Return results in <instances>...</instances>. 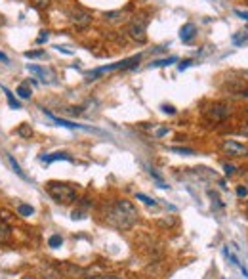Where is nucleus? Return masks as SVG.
Returning <instances> with one entry per match:
<instances>
[{"mask_svg": "<svg viewBox=\"0 0 248 279\" xmlns=\"http://www.w3.org/2000/svg\"><path fill=\"white\" fill-rule=\"evenodd\" d=\"M137 209L132 201L119 199L105 210V220L119 229H130L137 222Z\"/></svg>", "mask_w": 248, "mask_h": 279, "instance_id": "f257e3e1", "label": "nucleus"}, {"mask_svg": "<svg viewBox=\"0 0 248 279\" xmlns=\"http://www.w3.org/2000/svg\"><path fill=\"white\" fill-rule=\"evenodd\" d=\"M174 61H178V58L176 56H170V58H166V60H157L151 63V67H164V65H170V63H174Z\"/></svg>", "mask_w": 248, "mask_h": 279, "instance_id": "a211bd4d", "label": "nucleus"}, {"mask_svg": "<svg viewBox=\"0 0 248 279\" xmlns=\"http://www.w3.org/2000/svg\"><path fill=\"white\" fill-rule=\"evenodd\" d=\"M44 115L50 119V121H54L56 124H60V126H65V128H71V130H75V128H80V130H95V128H88V126H84V124H77V122H71V121H65V119H60V117H56V115H52L50 111H46L44 109ZM97 132V130H95Z\"/></svg>", "mask_w": 248, "mask_h": 279, "instance_id": "6e6552de", "label": "nucleus"}, {"mask_svg": "<svg viewBox=\"0 0 248 279\" xmlns=\"http://www.w3.org/2000/svg\"><path fill=\"white\" fill-rule=\"evenodd\" d=\"M0 61H4V63H10V58L4 52H0Z\"/></svg>", "mask_w": 248, "mask_h": 279, "instance_id": "f704fd0d", "label": "nucleus"}, {"mask_svg": "<svg viewBox=\"0 0 248 279\" xmlns=\"http://www.w3.org/2000/svg\"><path fill=\"white\" fill-rule=\"evenodd\" d=\"M17 96L21 98V100H29V98H31V88H29L27 82H23V84L17 86Z\"/></svg>", "mask_w": 248, "mask_h": 279, "instance_id": "dca6fc26", "label": "nucleus"}, {"mask_svg": "<svg viewBox=\"0 0 248 279\" xmlns=\"http://www.w3.org/2000/svg\"><path fill=\"white\" fill-rule=\"evenodd\" d=\"M163 111H164V113H170V115L176 113V109H174L172 105H163Z\"/></svg>", "mask_w": 248, "mask_h": 279, "instance_id": "72a5a7b5", "label": "nucleus"}, {"mask_svg": "<svg viewBox=\"0 0 248 279\" xmlns=\"http://www.w3.org/2000/svg\"><path fill=\"white\" fill-rule=\"evenodd\" d=\"M0 88H2V92L6 94V100H8L10 107H12V109H21V104H19V102H17L16 98H14V94L10 92L8 88H6V86H0Z\"/></svg>", "mask_w": 248, "mask_h": 279, "instance_id": "ddd939ff", "label": "nucleus"}, {"mask_svg": "<svg viewBox=\"0 0 248 279\" xmlns=\"http://www.w3.org/2000/svg\"><path fill=\"white\" fill-rule=\"evenodd\" d=\"M44 279H61V273L58 270H54V268H44Z\"/></svg>", "mask_w": 248, "mask_h": 279, "instance_id": "6ab92c4d", "label": "nucleus"}, {"mask_svg": "<svg viewBox=\"0 0 248 279\" xmlns=\"http://www.w3.org/2000/svg\"><path fill=\"white\" fill-rule=\"evenodd\" d=\"M145 29H147V19L137 18V19H134V21H132V23L128 25V35L132 36L136 42L143 44L147 40Z\"/></svg>", "mask_w": 248, "mask_h": 279, "instance_id": "20e7f679", "label": "nucleus"}, {"mask_svg": "<svg viewBox=\"0 0 248 279\" xmlns=\"http://www.w3.org/2000/svg\"><path fill=\"white\" fill-rule=\"evenodd\" d=\"M195 35H197V25H195V23H185V25L181 27L180 38L183 42H191V40L195 38Z\"/></svg>", "mask_w": 248, "mask_h": 279, "instance_id": "9d476101", "label": "nucleus"}, {"mask_svg": "<svg viewBox=\"0 0 248 279\" xmlns=\"http://www.w3.org/2000/svg\"><path fill=\"white\" fill-rule=\"evenodd\" d=\"M136 199H137V201H141V203H145L147 207H157V201L151 199V197H147V195H143V193H137Z\"/></svg>", "mask_w": 248, "mask_h": 279, "instance_id": "aec40b11", "label": "nucleus"}, {"mask_svg": "<svg viewBox=\"0 0 248 279\" xmlns=\"http://www.w3.org/2000/svg\"><path fill=\"white\" fill-rule=\"evenodd\" d=\"M191 63H193V60H183V61H181V63H180V65H178V69H180V71L187 69L189 65H191Z\"/></svg>", "mask_w": 248, "mask_h": 279, "instance_id": "2f4dec72", "label": "nucleus"}, {"mask_svg": "<svg viewBox=\"0 0 248 279\" xmlns=\"http://www.w3.org/2000/svg\"><path fill=\"white\" fill-rule=\"evenodd\" d=\"M46 192L52 199L60 205H71L77 201V190L71 185V183L63 182H50L46 185Z\"/></svg>", "mask_w": 248, "mask_h": 279, "instance_id": "f03ea898", "label": "nucleus"}, {"mask_svg": "<svg viewBox=\"0 0 248 279\" xmlns=\"http://www.w3.org/2000/svg\"><path fill=\"white\" fill-rule=\"evenodd\" d=\"M235 16H239L240 19L248 21V12H242V10H235Z\"/></svg>", "mask_w": 248, "mask_h": 279, "instance_id": "473e14b6", "label": "nucleus"}, {"mask_svg": "<svg viewBox=\"0 0 248 279\" xmlns=\"http://www.w3.org/2000/svg\"><path fill=\"white\" fill-rule=\"evenodd\" d=\"M120 16H122V12H107L103 18H105V21H117Z\"/></svg>", "mask_w": 248, "mask_h": 279, "instance_id": "5701e85b", "label": "nucleus"}, {"mask_svg": "<svg viewBox=\"0 0 248 279\" xmlns=\"http://www.w3.org/2000/svg\"><path fill=\"white\" fill-rule=\"evenodd\" d=\"M240 96H242V98H248V90H242V92H240Z\"/></svg>", "mask_w": 248, "mask_h": 279, "instance_id": "e433bc0d", "label": "nucleus"}, {"mask_svg": "<svg viewBox=\"0 0 248 279\" xmlns=\"http://www.w3.org/2000/svg\"><path fill=\"white\" fill-rule=\"evenodd\" d=\"M227 115H229V109H227V105L225 104H214V105H210L208 109H205L206 121H210V122H222Z\"/></svg>", "mask_w": 248, "mask_h": 279, "instance_id": "39448f33", "label": "nucleus"}, {"mask_svg": "<svg viewBox=\"0 0 248 279\" xmlns=\"http://www.w3.org/2000/svg\"><path fill=\"white\" fill-rule=\"evenodd\" d=\"M223 170H225V176H233L235 172H237V166L225 163V165H223Z\"/></svg>", "mask_w": 248, "mask_h": 279, "instance_id": "bb28decb", "label": "nucleus"}, {"mask_svg": "<svg viewBox=\"0 0 248 279\" xmlns=\"http://www.w3.org/2000/svg\"><path fill=\"white\" fill-rule=\"evenodd\" d=\"M10 234H12L10 226L6 224V222L0 220V243H6V241L10 239Z\"/></svg>", "mask_w": 248, "mask_h": 279, "instance_id": "4468645a", "label": "nucleus"}, {"mask_svg": "<svg viewBox=\"0 0 248 279\" xmlns=\"http://www.w3.org/2000/svg\"><path fill=\"white\" fill-rule=\"evenodd\" d=\"M42 56H44V50H29V52H25V58H31V60L42 58Z\"/></svg>", "mask_w": 248, "mask_h": 279, "instance_id": "a878e982", "label": "nucleus"}, {"mask_svg": "<svg viewBox=\"0 0 248 279\" xmlns=\"http://www.w3.org/2000/svg\"><path fill=\"white\" fill-rule=\"evenodd\" d=\"M21 279H34V277H31V275H27V277H21Z\"/></svg>", "mask_w": 248, "mask_h": 279, "instance_id": "4c0bfd02", "label": "nucleus"}, {"mask_svg": "<svg viewBox=\"0 0 248 279\" xmlns=\"http://www.w3.org/2000/svg\"><path fill=\"white\" fill-rule=\"evenodd\" d=\"M164 134H168V128H161V130H157V136H164Z\"/></svg>", "mask_w": 248, "mask_h": 279, "instance_id": "c9c22d12", "label": "nucleus"}, {"mask_svg": "<svg viewBox=\"0 0 248 279\" xmlns=\"http://www.w3.org/2000/svg\"><path fill=\"white\" fill-rule=\"evenodd\" d=\"M246 77H248V71H246Z\"/></svg>", "mask_w": 248, "mask_h": 279, "instance_id": "58836bf2", "label": "nucleus"}, {"mask_svg": "<svg viewBox=\"0 0 248 279\" xmlns=\"http://www.w3.org/2000/svg\"><path fill=\"white\" fill-rule=\"evenodd\" d=\"M17 214H19V216H33L34 209L31 205H19V207H17Z\"/></svg>", "mask_w": 248, "mask_h": 279, "instance_id": "f3484780", "label": "nucleus"}, {"mask_svg": "<svg viewBox=\"0 0 248 279\" xmlns=\"http://www.w3.org/2000/svg\"><path fill=\"white\" fill-rule=\"evenodd\" d=\"M222 149L229 157H246L248 155L246 146H242V144L235 142V140H225V142H222Z\"/></svg>", "mask_w": 248, "mask_h": 279, "instance_id": "423d86ee", "label": "nucleus"}, {"mask_svg": "<svg viewBox=\"0 0 248 279\" xmlns=\"http://www.w3.org/2000/svg\"><path fill=\"white\" fill-rule=\"evenodd\" d=\"M27 71H29V73H34V75H38V77H40L42 80H48L46 77L50 75L48 71L42 69V67H38V65H27Z\"/></svg>", "mask_w": 248, "mask_h": 279, "instance_id": "2eb2a0df", "label": "nucleus"}, {"mask_svg": "<svg viewBox=\"0 0 248 279\" xmlns=\"http://www.w3.org/2000/svg\"><path fill=\"white\" fill-rule=\"evenodd\" d=\"M86 279H124V277H119V275H92V277Z\"/></svg>", "mask_w": 248, "mask_h": 279, "instance_id": "7c9ffc66", "label": "nucleus"}, {"mask_svg": "<svg viewBox=\"0 0 248 279\" xmlns=\"http://www.w3.org/2000/svg\"><path fill=\"white\" fill-rule=\"evenodd\" d=\"M248 40V31H242V33H239V35H233V44H242Z\"/></svg>", "mask_w": 248, "mask_h": 279, "instance_id": "4be33fe9", "label": "nucleus"}, {"mask_svg": "<svg viewBox=\"0 0 248 279\" xmlns=\"http://www.w3.org/2000/svg\"><path fill=\"white\" fill-rule=\"evenodd\" d=\"M56 270L60 271L63 277H71V279H77V277H82L86 271L82 268H78L75 264H69V262H61L56 266Z\"/></svg>", "mask_w": 248, "mask_h": 279, "instance_id": "0eeeda50", "label": "nucleus"}, {"mask_svg": "<svg viewBox=\"0 0 248 279\" xmlns=\"http://www.w3.org/2000/svg\"><path fill=\"white\" fill-rule=\"evenodd\" d=\"M17 134H19V136H25V138H31V134H33V130H31V128H29L27 124H23L21 128H17Z\"/></svg>", "mask_w": 248, "mask_h": 279, "instance_id": "393cba45", "label": "nucleus"}, {"mask_svg": "<svg viewBox=\"0 0 248 279\" xmlns=\"http://www.w3.org/2000/svg\"><path fill=\"white\" fill-rule=\"evenodd\" d=\"M48 36H50V33H48V31H40V35H38V38H36V42L42 44L44 40H48Z\"/></svg>", "mask_w": 248, "mask_h": 279, "instance_id": "c85d7f7f", "label": "nucleus"}, {"mask_svg": "<svg viewBox=\"0 0 248 279\" xmlns=\"http://www.w3.org/2000/svg\"><path fill=\"white\" fill-rule=\"evenodd\" d=\"M237 195H239V197H246V195H248V188H246V185H239V188H237Z\"/></svg>", "mask_w": 248, "mask_h": 279, "instance_id": "c756f323", "label": "nucleus"}, {"mask_svg": "<svg viewBox=\"0 0 248 279\" xmlns=\"http://www.w3.org/2000/svg\"><path fill=\"white\" fill-rule=\"evenodd\" d=\"M170 151L180 153V155H195V151H193V149H187V148H172Z\"/></svg>", "mask_w": 248, "mask_h": 279, "instance_id": "b1692460", "label": "nucleus"}, {"mask_svg": "<svg viewBox=\"0 0 248 279\" xmlns=\"http://www.w3.org/2000/svg\"><path fill=\"white\" fill-rule=\"evenodd\" d=\"M71 21H73V25L77 27H88L92 23V16L88 14V12H82V10H77V12H73L71 14Z\"/></svg>", "mask_w": 248, "mask_h": 279, "instance_id": "1a4fd4ad", "label": "nucleus"}, {"mask_svg": "<svg viewBox=\"0 0 248 279\" xmlns=\"http://www.w3.org/2000/svg\"><path fill=\"white\" fill-rule=\"evenodd\" d=\"M40 161L42 163H54V161H73V159L67 153H52V155H42Z\"/></svg>", "mask_w": 248, "mask_h": 279, "instance_id": "9b49d317", "label": "nucleus"}, {"mask_svg": "<svg viewBox=\"0 0 248 279\" xmlns=\"http://www.w3.org/2000/svg\"><path fill=\"white\" fill-rule=\"evenodd\" d=\"M139 61H141V56L137 54V56H132V58H128V60L117 61V63H111V65H105V67H100V69H95V71H90V73H88V80H95V77H97V75L107 73V71L130 69V67H136Z\"/></svg>", "mask_w": 248, "mask_h": 279, "instance_id": "7ed1b4c3", "label": "nucleus"}, {"mask_svg": "<svg viewBox=\"0 0 248 279\" xmlns=\"http://www.w3.org/2000/svg\"><path fill=\"white\" fill-rule=\"evenodd\" d=\"M33 2H34V6H36V8L44 10V8H48V6H50L52 0H33Z\"/></svg>", "mask_w": 248, "mask_h": 279, "instance_id": "cd10ccee", "label": "nucleus"}, {"mask_svg": "<svg viewBox=\"0 0 248 279\" xmlns=\"http://www.w3.org/2000/svg\"><path fill=\"white\" fill-rule=\"evenodd\" d=\"M6 161H8L10 163V166H12V170H14V172H16L17 176H19V178H23V180H27V176H25V172H23V170H21V166L17 165V161L14 157H12V155H10V153H6Z\"/></svg>", "mask_w": 248, "mask_h": 279, "instance_id": "f8f14e48", "label": "nucleus"}, {"mask_svg": "<svg viewBox=\"0 0 248 279\" xmlns=\"http://www.w3.org/2000/svg\"><path fill=\"white\" fill-rule=\"evenodd\" d=\"M48 245H50L52 249H58V247L63 245V237L61 236H52L50 239H48Z\"/></svg>", "mask_w": 248, "mask_h": 279, "instance_id": "412c9836", "label": "nucleus"}]
</instances>
